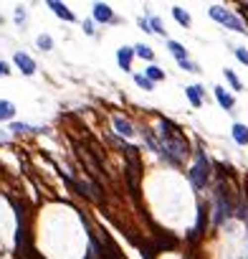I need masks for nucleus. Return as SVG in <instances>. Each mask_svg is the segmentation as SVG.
Segmentation results:
<instances>
[{
    "label": "nucleus",
    "mask_w": 248,
    "mask_h": 259,
    "mask_svg": "<svg viewBox=\"0 0 248 259\" xmlns=\"http://www.w3.org/2000/svg\"><path fill=\"white\" fill-rule=\"evenodd\" d=\"M160 153L162 158L170 163V165H183L188 153H190V145L185 140V135L180 132V127H175L170 120H162V127H160Z\"/></svg>",
    "instance_id": "nucleus-1"
},
{
    "label": "nucleus",
    "mask_w": 248,
    "mask_h": 259,
    "mask_svg": "<svg viewBox=\"0 0 248 259\" xmlns=\"http://www.w3.org/2000/svg\"><path fill=\"white\" fill-rule=\"evenodd\" d=\"M236 203H238V198H231L228 193H225V186L218 183L215 186V198H213V206H210V224L223 226L228 219H233L236 216Z\"/></svg>",
    "instance_id": "nucleus-2"
},
{
    "label": "nucleus",
    "mask_w": 248,
    "mask_h": 259,
    "mask_svg": "<svg viewBox=\"0 0 248 259\" xmlns=\"http://www.w3.org/2000/svg\"><path fill=\"white\" fill-rule=\"evenodd\" d=\"M210 170H213V165H210L208 155L202 153V147H195V160L188 170V178L195 191H205V186L210 183Z\"/></svg>",
    "instance_id": "nucleus-3"
},
{
    "label": "nucleus",
    "mask_w": 248,
    "mask_h": 259,
    "mask_svg": "<svg viewBox=\"0 0 248 259\" xmlns=\"http://www.w3.org/2000/svg\"><path fill=\"white\" fill-rule=\"evenodd\" d=\"M208 15L215 20V23H220V26H225V28H231V31H236V33H246V31H248L246 23H243V18L236 15V13H231L228 8L210 5V8H208Z\"/></svg>",
    "instance_id": "nucleus-4"
},
{
    "label": "nucleus",
    "mask_w": 248,
    "mask_h": 259,
    "mask_svg": "<svg viewBox=\"0 0 248 259\" xmlns=\"http://www.w3.org/2000/svg\"><path fill=\"white\" fill-rule=\"evenodd\" d=\"M76 155H79V160L86 165V170L89 173H92V176L94 178H101V168H99V163L92 158V155H89V150L86 147H81V145H76Z\"/></svg>",
    "instance_id": "nucleus-5"
},
{
    "label": "nucleus",
    "mask_w": 248,
    "mask_h": 259,
    "mask_svg": "<svg viewBox=\"0 0 248 259\" xmlns=\"http://www.w3.org/2000/svg\"><path fill=\"white\" fill-rule=\"evenodd\" d=\"M213 94H215L218 104L223 107L225 112H233V107H236V99H233V94H228V92L223 89V86H213Z\"/></svg>",
    "instance_id": "nucleus-6"
},
{
    "label": "nucleus",
    "mask_w": 248,
    "mask_h": 259,
    "mask_svg": "<svg viewBox=\"0 0 248 259\" xmlns=\"http://www.w3.org/2000/svg\"><path fill=\"white\" fill-rule=\"evenodd\" d=\"M15 66L20 69V71H23L26 76H31L33 71H36V61L28 56V54H23V51H18L15 54Z\"/></svg>",
    "instance_id": "nucleus-7"
},
{
    "label": "nucleus",
    "mask_w": 248,
    "mask_h": 259,
    "mask_svg": "<svg viewBox=\"0 0 248 259\" xmlns=\"http://www.w3.org/2000/svg\"><path fill=\"white\" fill-rule=\"evenodd\" d=\"M185 97L190 99V104L195 107H202V97H205V89H202L200 84H190V86H185Z\"/></svg>",
    "instance_id": "nucleus-8"
},
{
    "label": "nucleus",
    "mask_w": 248,
    "mask_h": 259,
    "mask_svg": "<svg viewBox=\"0 0 248 259\" xmlns=\"http://www.w3.org/2000/svg\"><path fill=\"white\" fill-rule=\"evenodd\" d=\"M231 137H233V142H236V145L246 147V145H248V125L236 122V125L231 127Z\"/></svg>",
    "instance_id": "nucleus-9"
},
{
    "label": "nucleus",
    "mask_w": 248,
    "mask_h": 259,
    "mask_svg": "<svg viewBox=\"0 0 248 259\" xmlns=\"http://www.w3.org/2000/svg\"><path fill=\"white\" fill-rule=\"evenodd\" d=\"M132 56H134V49H129V46H122V49L117 51V61H119V66H122L124 71L132 69Z\"/></svg>",
    "instance_id": "nucleus-10"
},
{
    "label": "nucleus",
    "mask_w": 248,
    "mask_h": 259,
    "mask_svg": "<svg viewBox=\"0 0 248 259\" xmlns=\"http://www.w3.org/2000/svg\"><path fill=\"white\" fill-rule=\"evenodd\" d=\"M94 18L101 20V23H109V20H114V13H111V8L106 3H97L94 5Z\"/></svg>",
    "instance_id": "nucleus-11"
},
{
    "label": "nucleus",
    "mask_w": 248,
    "mask_h": 259,
    "mask_svg": "<svg viewBox=\"0 0 248 259\" xmlns=\"http://www.w3.org/2000/svg\"><path fill=\"white\" fill-rule=\"evenodd\" d=\"M49 5L53 8V13H56L58 18H63V20H69V23H71V20H74V13H71L69 8H66V5L61 3V0H49Z\"/></svg>",
    "instance_id": "nucleus-12"
},
{
    "label": "nucleus",
    "mask_w": 248,
    "mask_h": 259,
    "mask_svg": "<svg viewBox=\"0 0 248 259\" xmlns=\"http://www.w3.org/2000/svg\"><path fill=\"white\" fill-rule=\"evenodd\" d=\"M172 18H175V20H177V23L183 26V28H190V26H193V18H190V13H188V10H183L180 5H175V8H172Z\"/></svg>",
    "instance_id": "nucleus-13"
},
{
    "label": "nucleus",
    "mask_w": 248,
    "mask_h": 259,
    "mask_svg": "<svg viewBox=\"0 0 248 259\" xmlns=\"http://www.w3.org/2000/svg\"><path fill=\"white\" fill-rule=\"evenodd\" d=\"M167 49H170V54L177 59V61H183V59H188V49L183 46L180 41H167Z\"/></svg>",
    "instance_id": "nucleus-14"
},
{
    "label": "nucleus",
    "mask_w": 248,
    "mask_h": 259,
    "mask_svg": "<svg viewBox=\"0 0 248 259\" xmlns=\"http://www.w3.org/2000/svg\"><path fill=\"white\" fill-rule=\"evenodd\" d=\"M114 130H117L119 135H124V137H129V135L134 132V130H132V122L124 120V117H119V115L114 117Z\"/></svg>",
    "instance_id": "nucleus-15"
},
{
    "label": "nucleus",
    "mask_w": 248,
    "mask_h": 259,
    "mask_svg": "<svg viewBox=\"0 0 248 259\" xmlns=\"http://www.w3.org/2000/svg\"><path fill=\"white\" fill-rule=\"evenodd\" d=\"M223 76H225V81H228L236 92H243V81L236 76V71H233V69H223Z\"/></svg>",
    "instance_id": "nucleus-16"
},
{
    "label": "nucleus",
    "mask_w": 248,
    "mask_h": 259,
    "mask_svg": "<svg viewBox=\"0 0 248 259\" xmlns=\"http://www.w3.org/2000/svg\"><path fill=\"white\" fill-rule=\"evenodd\" d=\"M134 84H137L140 89H145V92H152L154 89V81L147 74H134Z\"/></svg>",
    "instance_id": "nucleus-17"
},
{
    "label": "nucleus",
    "mask_w": 248,
    "mask_h": 259,
    "mask_svg": "<svg viewBox=\"0 0 248 259\" xmlns=\"http://www.w3.org/2000/svg\"><path fill=\"white\" fill-rule=\"evenodd\" d=\"M13 115H15V107L10 102H5V99H0V122H3V120H13Z\"/></svg>",
    "instance_id": "nucleus-18"
},
{
    "label": "nucleus",
    "mask_w": 248,
    "mask_h": 259,
    "mask_svg": "<svg viewBox=\"0 0 248 259\" xmlns=\"http://www.w3.org/2000/svg\"><path fill=\"white\" fill-rule=\"evenodd\" d=\"M134 54H137L140 59H147V61H152V59H154V51H152L149 46H145V43H140V46H134Z\"/></svg>",
    "instance_id": "nucleus-19"
},
{
    "label": "nucleus",
    "mask_w": 248,
    "mask_h": 259,
    "mask_svg": "<svg viewBox=\"0 0 248 259\" xmlns=\"http://www.w3.org/2000/svg\"><path fill=\"white\" fill-rule=\"evenodd\" d=\"M147 76H149L152 81H162V79H165V71H162L160 66H154V64H149V66H147Z\"/></svg>",
    "instance_id": "nucleus-20"
},
{
    "label": "nucleus",
    "mask_w": 248,
    "mask_h": 259,
    "mask_svg": "<svg viewBox=\"0 0 248 259\" xmlns=\"http://www.w3.org/2000/svg\"><path fill=\"white\" fill-rule=\"evenodd\" d=\"M180 64V69H185V71H190V74H198L200 71V66L195 61H190V59H183V61H177Z\"/></svg>",
    "instance_id": "nucleus-21"
},
{
    "label": "nucleus",
    "mask_w": 248,
    "mask_h": 259,
    "mask_svg": "<svg viewBox=\"0 0 248 259\" xmlns=\"http://www.w3.org/2000/svg\"><path fill=\"white\" fill-rule=\"evenodd\" d=\"M233 54H236V59H238L241 64H246V66H248V49H246V46H236Z\"/></svg>",
    "instance_id": "nucleus-22"
},
{
    "label": "nucleus",
    "mask_w": 248,
    "mask_h": 259,
    "mask_svg": "<svg viewBox=\"0 0 248 259\" xmlns=\"http://www.w3.org/2000/svg\"><path fill=\"white\" fill-rule=\"evenodd\" d=\"M51 46H53L51 36H38V49L41 51H51Z\"/></svg>",
    "instance_id": "nucleus-23"
},
{
    "label": "nucleus",
    "mask_w": 248,
    "mask_h": 259,
    "mask_svg": "<svg viewBox=\"0 0 248 259\" xmlns=\"http://www.w3.org/2000/svg\"><path fill=\"white\" fill-rule=\"evenodd\" d=\"M149 26H152V33L165 36V28H162V20H160V18H149Z\"/></svg>",
    "instance_id": "nucleus-24"
},
{
    "label": "nucleus",
    "mask_w": 248,
    "mask_h": 259,
    "mask_svg": "<svg viewBox=\"0 0 248 259\" xmlns=\"http://www.w3.org/2000/svg\"><path fill=\"white\" fill-rule=\"evenodd\" d=\"M10 130H13V132H26V130H31V127H28L26 122H13Z\"/></svg>",
    "instance_id": "nucleus-25"
},
{
    "label": "nucleus",
    "mask_w": 248,
    "mask_h": 259,
    "mask_svg": "<svg viewBox=\"0 0 248 259\" xmlns=\"http://www.w3.org/2000/svg\"><path fill=\"white\" fill-rule=\"evenodd\" d=\"M8 71H10V69H8V64H5V61H0V76H5Z\"/></svg>",
    "instance_id": "nucleus-26"
},
{
    "label": "nucleus",
    "mask_w": 248,
    "mask_h": 259,
    "mask_svg": "<svg viewBox=\"0 0 248 259\" xmlns=\"http://www.w3.org/2000/svg\"><path fill=\"white\" fill-rule=\"evenodd\" d=\"M84 31H86L89 36H92V33H94V28H92V20H86V23H84Z\"/></svg>",
    "instance_id": "nucleus-27"
},
{
    "label": "nucleus",
    "mask_w": 248,
    "mask_h": 259,
    "mask_svg": "<svg viewBox=\"0 0 248 259\" xmlns=\"http://www.w3.org/2000/svg\"><path fill=\"white\" fill-rule=\"evenodd\" d=\"M23 259H41V257H38V254H36V252H31V254H26V257H23Z\"/></svg>",
    "instance_id": "nucleus-28"
}]
</instances>
